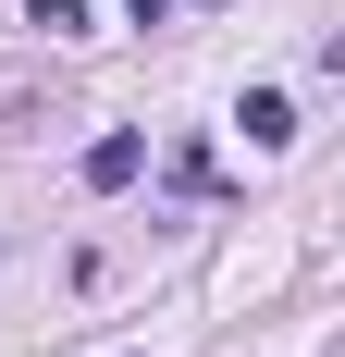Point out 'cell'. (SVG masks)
Returning a JSON list of instances; mask_svg holds the SVG:
<instances>
[{
    "label": "cell",
    "instance_id": "cell-1",
    "mask_svg": "<svg viewBox=\"0 0 345 357\" xmlns=\"http://www.w3.org/2000/svg\"><path fill=\"white\" fill-rule=\"evenodd\" d=\"M136 173H148V136H99V148H87V185H99V197L136 185Z\"/></svg>",
    "mask_w": 345,
    "mask_h": 357
},
{
    "label": "cell",
    "instance_id": "cell-2",
    "mask_svg": "<svg viewBox=\"0 0 345 357\" xmlns=\"http://www.w3.org/2000/svg\"><path fill=\"white\" fill-rule=\"evenodd\" d=\"M235 123H247V148H284V136H296V99H284V86H259Z\"/></svg>",
    "mask_w": 345,
    "mask_h": 357
},
{
    "label": "cell",
    "instance_id": "cell-3",
    "mask_svg": "<svg viewBox=\"0 0 345 357\" xmlns=\"http://www.w3.org/2000/svg\"><path fill=\"white\" fill-rule=\"evenodd\" d=\"M136 25H172V0H136Z\"/></svg>",
    "mask_w": 345,
    "mask_h": 357
}]
</instances>
